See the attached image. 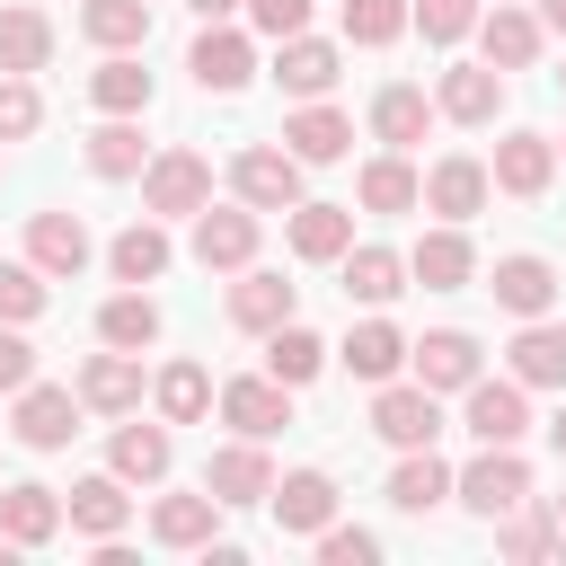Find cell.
Returning a JSON list of instances; mask_svg holds the SVG:
<instances>
[{"label": "cell", "mask_w": 566, "mask_h": 566, "mask_svg": "<svg viewBox=\"0 0 566 566\" xmlns=\"http://www.w3.org/2000/svg\"><path fill=\"white\" fill-rule=\"evenodd\" d=\"M407 363H416V380L442 398V389H469L478 380V336H460V327H433L424 345H407Z\"/></svg>", "instance_id": "cell-20"}, {"label": "cell", "mask_w": 566, "mask_h": 566, "mask_svg": "<svg viewBox=\"0 0 566 566\" xmlns=\"http://www.w3.org/2000/svg\"><path fill=\"white\" fill-rule=\"evenodd\" d=\"M495 522H504V531H495V548H504V557H522V566H539V557L566 539V531H557V504H548V513H531V495H522L513 513H495Z\"/></svg>", "instance_id": "cell-41"}, {"label": "cell", "mask_w": 566, "mask_h": 566, "mask_svg": "<svg viewBox=\"0 0 566 566\" xmlns=\"http://www.w3.org/2000/svg\"><path fill=\"white\" fill-rule=\"evenodd\" d=\"M407 292V256H389V248H345V301H398Z\"/></svg>", "instance_id": "cell-34"}, {"label": "cell", "mask_w": 566, "mask_h": 566, "mask_svg": "<svg viewBox=\"0 0 566 566\" xmlns=\"http://www.w3.org/2000/svg\"><path fill=\"white\" fill-rule=\"evenodd\" d=\"M150 398H159L168 424H195V416L212 407V371H203V363H168V371L150 380Z\"/></svg>", "instance_id": "cell-42"}, {"label": "cell", "mask_w": 566, "mask_h": 566, "mask_svg": "<svg viewBox=\"0 0 566 566\" xmlns=\"http://www.w3.org/2000/svg\"><path fill=\"white\" fill-rule=\"evenodd\" d=\"M203 486H212L221 504H265V495H274V460H265V442L239 433L230 451H212V460H203Z\"/></svg>", "instance_id": "cell-12"}, {"label": "cell", "mask_w": 566, "mask_h": 566, "mask_svg": "<svg viewBox=\"0 0 566 566\" xmlns=\"http://www.w3.org/2000/svg\"><path fill=\"white\" fill-rule=\"evenodd\" d=\"M557 159H566V142H557Z\"/></svg>", "instance_id": "cell-55"}, {"label": "cell", "mask_w": 566, "mask_h": 566, "mask_svg": "<svg viewBox=\"0 0 566 566\" xmlns=\"http://www.w3.org/2000/svg\"><path fill=\"white\" fill-rule=\"evenodd\" d=\"M478 44H486V62H495V71H531V62H539V18H531V9H513V0H495V18L478 27Z\"/></svg>", "instance_id": "cell-29"}, {"label": "cell", "mask_w": 566, "mask_h": 566, "mask_svg": "<svg viewBox=\"0 0 566 566\" xmlns=\"http://www.w3.org/2000/svg\"><path fill=\"white\" fill-rule=\"evenodd\" d=\"M354 195H363V212H416V203H424V177H416L398 150H380V159L363 168V186H354Z\"/></svg>", "instance_id": "cell-33"}, {"label": "cell", "mask_w": 566, "mask_h": 566, "mask_svg": "<svg viewBox=\"0 0 566 566\" xmlns=\"http://www.w3.org/2000/svg\"><path fill=\"white\" fill-rule=\"evenodd\" d=\"M371 433H380L389 451H424V442L442 433V398H433L424 380H380V398H371Z\"/></svg>", "instance_id": "cell-1"}, {"label": "cell", "mask_w": 566, "mask_h": 566, "mask_svg": "<svg viewBox=\"0 0 566 566\" xmlns=\"http://www.w3.org/2000/svg\"><path fill=\"white\" fill-rule=\"evenodd\" d=\"M62 513H71V504H62L53 486H35V478H18V486H0V531H9L18 548H44V539L62 531Z\"/></svg>", "instance_id": "cell-22"}, {"label": "cell", "mask_w": 566, "mask_h": 566, "mask_svg": "<svg viewBox=\"0 0 566 566\" xmlns=\"http://www.w3.org/2000/svg\"><path fill=\"white\" fill-rule=\"evenodd\" d=\"M53 62V18L44 9H0V71H44Z\"/></svg>", "instance_id": "cell-36"}, {"label": "cell", "mask_w": 566, "mask_h": 566, "mask_svg": "<svg viewBox=\"0 0 566 566\" xmlns=\"http://www.w3.org/2000/svg\"><path fill=\"white\" fill-rule=\"evenodd\" d=\"M539 27H557V35H566V0H539Z\"/></svg>", "instance_id": "cell-51"}, {"label": "cell", "mask_w": 566, "mask_h": 566, "mask_svg": "<svg viewBox=\"0 0 566 566\" xmlns=\"http://www.w3.org/2000/svg\"><path fill=\"white\" fill-rule=\"evenodd\" d=\"M274 80H283V97H327V88H336V44H318L310 27H301V35H283Z\"/></svg>", "instance_id": "cell-23"}, {"label": "cell", "mask_w": 566, "mask_h": 566, "mask_svg": "<svg viewBox=\"0 0 566 566\" xmlns=\"http://www.w3.org/2000/svg\"><path fill=\"white\" fill-rule=\"evenodd\" d=\"M433 106H442L451 124H495V106H504V71H495V62H460V71H442Z\"/></svg>", "instance_id": "cell-18"}, {"label": "cell", "mask_w": 566, "mask_h": 566, "mask_svg": "<svg viewBox=\"0 0 566 566\" xmlns=\"http://www.w3.org/2000/svg\"><path fill=\"white\" fill-rule=\"evenodd\" d=\"M345 142H354V124H345L327 97H301V115H283V150H292L301 168H327V159H345Z\"/></svg>", "instance_id": "cell-14"}, {"label": "cell", "mask_w": 566, "mask_h": 566, "mask_svg": "<svg viewBox=\"0 0 566 566\" xmlns=\"http://www.w3.org/2000/svg\"><path fill=\"white\" fill-rule=\"evenodd\" d=\"M142 203L150 212H203L212 203V159L203 150H159L142 168Z\"/></svg>", "instance_id": "cell-5"}, {"label": "cell", "mask_w": 566, "mask_h": 566, "mask_svg": "<svg viewBox=\"0 0 566 566\" xmlns=\"http://www.w3.org/2000/svg\"><path fill=\"white\" fill-rule=\"evenodd\" d=\"M221 513H230V504H221L212 486H203V495H159V504H150V539H159V548H212Z\"/></svg>", "instance_id": "cell-17"}, {"label": "cell", "mask_w": 566, "mask_h": 566, "mask_svg": "<svg viewBox=\"0 0 566 566\" xmlns=\"http://www.w3.org/2000/svg\"><path fill=\"white\" fill-rule=\"evenodd\" d=\"M407 274H416L424 292H460V283L478 274V248H469V230H460V221L424 230V239H416V256H407Z\"/></svg>", "instance_id": "cell-15"}, {"label": "cell", "mask_w": 566, "mask_h": 566, "mask_svg": "<svg viewBox=\"0 0 566 566\" xmlns=\"http://www.w3.org/2000/svg\"><path fill=\"white\" fill-rule=\"evenodd\" d=\"M221 416H230L248 442H274V433L292 424V380H274V371H265V380H230V389H221Z\"/></svg>", "instance_id": "cell-11"}, {"label": "cell", "mask_w": 566, "mask_h": 566, "mask_svg": "<svg viewBox=\"0 0 566 566\" xmlns=\"http://www.w3.org/2000/svg\"><path fill=\"white\" fill-rule=\"evenodd\" d=\"M548 442H557V460H566V407H557V416H548Z\"/></svg>", "instance_id": "cell-52"}, {"label": "cell", "mask_w": 566, "mask_h": 566, "mask_svg": "<svg viewBox=\"0 0 566 566\" xmlns=\"http://www.w3.org/2000/svg\"><path fill=\"white\" fill-rule=\"evenodd\" d=\"M283 239H292L301 265H336L354 248V203H292L283 212Z\"/></svg>", "instance_id": "cell-7"}, {"label": "cell", "mask_w": 566, "mask_h": 566, "mask_svg": "<svg viewBox=\"0 0 566 566\" xmlns=\"http://www.w3.org/2000/svg\"><path fill=\"white\" fill-rule=\"evenodd\" d=\"M106 265H115V283H159V274H168V230H159V221H133V230L106 248Z\"/></svg>", "instance_id": "cell-38"}, {"label": "cell", "mask_w": 566, "mask_h": 566, "mask_svg": "<svg viewBox=\"0 0 566 566\" xmlns=\"http://www.w3.org/2000/svg\"><path fill=\"white\" fill-rule=\"evenodd\" d=\"M27 256H35L44 274H80V265H88V221H80V212H35V221H27Z\"/></svg>", "instance_id": "cell-25"}, {"label": "cell", "mask_w": 566, "mask_h": 566, "mask_svg": "<svg viewBox=\"0 0 566 566\" xmlns=\"http://www.w3.org/2000/svg\"><path fill=\"white\" fill-rule=\"evenodd\" d=\"M486 159H469V150H451V159H433V177H424V212H442V221H469L478 203H486Z\"/></svg>", "instance_id": "cell-19"}, {"label": "cell", "mask_w": 566, "mask_h": 566, "mask_svg": "<svg viewBox=\"0 0 566 566\" xmlns=\"http://www.w3.org/2000/svg\"><path fill=\"white\" fill-rule=\"evenodd\" d=\"M265 371L301 389V380H318V371H327V345H318V336H310L301 318H283V327L265 336Z\"/></svg>", "instance_id": "cell-40"}, {"label": "cell", "mask_w": 566, "mask_h": 566, "mask_svg": "<svg viewBox=\"0 0 566 566\" xmlns=\"http://www.w3.org/2000/svg\"><path fill=\"white\" fill-rule=\"evenodd\" d=\"M88 168H97V177H142V168H150V142L115 115V124H97V133H88Z\"/></svg>", "instance_id": "cell-43"}, {"label": "cell", "mask_w": 566, "mask_h": 566, "mask_svg": "<svg viewBox=\"0 0 566 566\" xmlns=\"http://www.w3.org/2000/svg\"><path fill=\"white\" fill-rule=\"evenodd\" d=\"M27 380H35V345L0 327V389H27Z\"/></svg>", "instance_id": "cell-50"}, {"label": "cell", "mask_w": 566, "mask_h": 566, "mask_svg": "<svg viewBox=\"0 0 566 566\" xmlns=\"http://www.w3.org/2000/svg\"><path fill=\"white\" fill-rule=\"evenodd\" d=\"M35 310H44V265H35V256H27V265H0V318L27 327Z\"/></svg>", "instance_id": "cell-46"}, {"label": "cell", "mask_w": 566, "mask_h": 566, "mask_svg": "<svg viewBox=\"0 0 566 566\" xmlns=\"http://www.w3.org/2000/svg\"><path fill=\"white\" fill-rule=\"evenodd\" d=\"M265 504H274V531H310V539H318V531L336 522V478H327V469H292V478H274Z\"/></svg>", "instance_id": "cell-13"}, {"label": "cell", "mask_w": 566, "mask_h": 566, "mask_svg": "<svg viewBox=\"0 0 566 566\" xmlns=\"http://www.w3.org/2000/svg\"><path fill=\"white\" fill-rule=\"evenodd\" d=\"M80 27H88V44H106V53H142V44H150V0H88Z\"/></svg>", "instance_id": "cell-32"}, {"label": "cell", "mask_w": 566, "mask_h": 566, "mask_svg": "<svg viewBox=\"0 0 566 566\" xmlns=\"http://www.w3.org/2000/svg\"><path fill=\"white\" fill-rule=\"evenodd\" d=\"M80 407H97V416H133V407H142V363H133L124 345L88 354V363H80Z\"/></svg>", "instance_id": "cell-16"}, {"label": "cell", "mask_w": 566, "mask_h": 566, "mask_svg": "<svg viewBox=\"0 0 566 566\" xmlns=\"http://www.w3.org/2000/svg\"><path fill=\"white\" fill-rule=\"evenodd\" d=\"M230 195L256 203V212H292V203H301V159L274 150V142H256V150L230 159Z\"/></svg>", "instance_id": "cell-3"}, {"label": "cell", "mask_w": 566, "mask_h": 566, "mask_svg": "<svg viewBox=\"0 0 566 566\" xmlns=\"http://www.w3.org/2000/svg\"><path fill=\"white\" fill-rule=\"evenodd\" d=\"M557 531H566V495H557Z\"/></svg>", "instance_id": "cell-54"}, {"label": "cell", "mask_w": 566, "mask_h": 566, "mask_svg": "<svg viewBox=\"0 0 566 566\" xmlns=\"http://www.w3.org/2000/svg\"><path fill=\"white\" fill-rule=\"evenodd\" d=\"M256 256V203H203L195 212V265L203 274H239Z\"/></svg>", "instance_id": "cell-4"}, {"label": "cell", "mask_w": 566, "mask_h": 566, "mask_svg": "<svg viewBox=\"0 0 566 566\" xmlns=\"http://www.w3.org/2000/svg\"><path fill=\"white\" fill-rule=\"evenodd\" d=\"M407 18L424 27V44H460V35L478 27V0H416Z\"/></svg>", "instance_id": "cell-47"}, {"label": "cell", "mask_w": 566, "mask_h": 566, "mask_svg": "<svg viewBox=\"0 0 566 566\" xmlns=\"http://www.w3.org/2000/svg\"><path fill=\"white\" fill-rule=\"evenodd\" d=\"M292 310H301V292H292L283 274H248V283H230V327H248V336H274Z\"/></svg>", "instance_id": "cell-26"}, {"label": "cell", "mask_w": 566, "mask_h": 566, "mask_svg": "<svg viewBox=\"0 0 566 566\" xmlns=\"http://www.w3.org/2000/svg\"><path fill=\"white\" fill-rule=\"evenodd\" d=\"M336 363H345L354 380H389V371L407 363V336H398L389 318H363V327H354V336L336 345Z\"/></svg>", "instance_id": "cell-30"}, {"label": "cell", "mask_w": 566, "mask_h": 566, "mask_svg": "<svg viewBox=\"0 0 566 566\" xmlns=\"http://www.w3.org/2000/svg\"><path fill=\"white\" fill-rule=\"evenodd\" d=\"M44 124V97H35V80L27 71H0V142H27Z\"/></svg>", "instance_id": "cell-45"}, {"label": "cell", "mask_w": 566, "mask_h": 566, "mask_svg": "<svg viewBox=\"0 0 566 566\" xmlns=\"http://www.w3.org/2000/svg\"><path fill=\"white\" fill-rule=\"evenodd\" d=\"M9 433L27 442V451H62L71 433H80V389H18V416H9Z\"/></svg>", "instance_id": "cell-8"}, {"label": "cell", "mask_w": 566, "mask_h": 566, "mask_svg": "<svg viewBox=\"0 0 566 566\" xmlns=\"http://www.w3.org/2000/svg\"><path fill=\"white\" fill-rule=\"evenodd\" d=\"M451 495H460L469 513H486V522H495V513H513V504L531 495V469H522V451H513V442H478V460L460 469V486H451Z\"/></svg>", "instance_id": "cell-2"}, {"label": "cell", "mask_w": 566, "mask_h": 566, "mask_svg": "<svg viewBox=\"0 0 566 566\" xmlns=\"http://www.w3.org/2000/svg\"><path fill=\"white\" fill-rule=\"evenodd\" d=\"M513 380H522V389H566V327L522 318V336H513Z\"/></svg>", "instance_id": "cell-28"}, {"label": "cell", "mask_w": 566, "mask_h": 566, "mask_svg": "<svg viewBox=\"0 0 566 566\" xmlns=\"http://www.w3.org/2000/svg\"><path fill=\"white\" fill-rule=\"evenodd\" d=\"M62 504H71V531H88V539H115V531L133 522V495H124L115 469H106V478H80Z\"/></svg>", "instance_id": "cell-27"}, {"label": "cell", "mask_w": 566, "mask_h": 566, "mask_svg": "<svg viewBox=\"0 0 566 566\" xmlns=\"http://www.w3.org/2000/svg\"><path fill=\"white\" fill-rule=\"evenodd\" d=\"M195 9H203V18H221V9H239V0H195Z\"/></svg>", "instance_id": "cell-53"}, {"label": "cell", "mask_w": 566, "mask_h": 566, "mask_svg": "<svg viewBox=\"0 0 566 566\" xmlns=\"http://www.w3.org/2000/svg\"><path fill=\"white\" fill-rule=\"evenodd\" d=\"M557 80H566V71H557Z\"/></svg>", "instance_id": "cell-56"}, {"label": "cell", "mask_w": 566, "mask_h": 566, "mask_svg": "<svg viewBox=\"0 0 566 566\" xmlns=\"http://www.w3.org/2000/svg\"><path fill=\"white\" fill-rule=\"evenodd\" d=\"M486 177H495L513 203H531V195H548V177H557V142H548V133H504Z\"/></svg>", "instance_id": "cell-9"}, {"label": "cell", "mask_w": 566, "mask_h": 566, "mask_svg": "<svg viewBox=\"0 0 566 566\" xmlns=\"http://www.w3.org/2000/svg\"><path fill=\"white\" fill-rule=\"evenodd\" d=\"M248 18H256V35H274V44H283V35H301V27H310V0H248Z\"/></svg>", "instance_id": "cell-49"}, {"label": "cell", "mask_w": 566, "mask_h": 566, "mask_svg": "<svg viewBox=\"0 0 566 566\" xmlns=\"http://www.w3.org/2000/svg\"><path fill=\"white\" fill-rule=\"evenodd\" d=\"M345 35L354 44H398L407 35V0H345Z\"/></svg>", "instance_id": "cell-44"}, {"label": "cell", "mask_w": 566, "mask_h": 566, "mask_svg": "<svg viewBox=\"0 0 566 566\" xmlns=\"http://www.w3.org/2000/svg\"><path fill=\"white\" fill-rule=\"evenodd\" d=\"M88 97H97L106 115H142V106H150V71H142L133 53H106V62L88 71Z\"/></svg>", "instance_id": "cell-37"}, {"label": "cell", "mask_w": 566, "mask_h": 566, "mask_svg": "<svg viewBox=\"0 0 566 566\" xmlns=\"http://www.w3.org/2000/svg\"><path fill=\"white\" fill-rule=\"evenodd\" d=\"M451 486H460V478H451V469L433 460V442H424V451H407V460L389 469V504H398V513H433V504H442Z\"/></svg>", "instance_id": "cell-31"}, {"label": "cell", "mask_w": 566, "mask_h": 566, "mask_svg": "<svg viewBox=\"0 0 566 566\" xmlns=\"http://www.w3.org/2000/svg\"><path fill=\"white\" fill-rule=\"evenodd\" d=\"M318 557H327V566H371V557H380V539H371V531L327 522V531H318Z\"/></svg>", "instance_id": "cell-48"}, {"label": "cell", "mask_w": 566, "mask_h": 566, "mask_svg": "<svg viewBox=\"0 0 566 566\" xmlns=\"http://www.w3.org/2000/svg\"><path fill=\"white\" fill-rule=\"evenodd\" d=\"M106 460H115L124 486H159V478H168V424H124Z\"/></svg>", "instance_id": "cell-35"}, {"label": "cell", "mask_w": 566, "mask_h": 566, "mask_svg": "<svg viewBox=\"0 0 566 566\" xmlns=\"http://www.w3.org/2000/svg\"><path fill=\"white\" fill-rule=\"evenodd\" d=\"M433 115H442V106H433V97H424L416 80H389V88L371 97V133H380L389 150H407V142H424V124H433Z\"/></svg>", "instance_id": "cell-24"}, {"label": "cell", "mask_w": 566, "mask_h": 566, "mask_svg": "<svg viewBox=\"0 0 566 566\" xmlns=\"http://www.w3.org/2000/svg\"><path fill=\"white\" fill-rule=\"evenodd\" d=\"M186 71H195L212 97H239V88L256 80V44H248L239 27H203V35H195V53H186Z\"/></svg>", "instance_id": "cell-6"}, {"label": "cell", "mask_w": 566, "mask_h": 566, "mask_svg": "<svg viewBox=\"0 0 566 566\" xmlns=\"http://www.w3.org/2000/svg\"><path fill=\"white\" fill-rule=\"evenodd\" d=\"M97 336H106V345H124V354H142V345L159 336V301H150L142 283H133V292H115V301L97 310Z\"/></svg>", "instance_id": "cell-39"}, {"label": "cell", "mask_w": 566, "mask_h": 566, "mask_svg": "<svg viewBox=\"0 0 566 566\" xmlns=\"http://www.w3.org/2000/svg\"><path fill=\"white\" fill-rule=\"evenodd\" d=\"M486 292H495V310H513V318H548V310H557V265H548V256H495Z\"/></svg>", "instance_id": "cell-10"}, {"label": "cell", "mask_w": 566, "mask_h": 566, "mask_svg": "<svg viewBox=\"0 0 566 566\" xmlns=\"http://www.w3.org/2000/svg\"><path fill=\"white\" fill-rule=\"evenodd\" d=\"M469 433L478 442H522L531 433V407H522V380H469Z\"/></svg>", "instance_id": "cell-21"}]
</instances>
